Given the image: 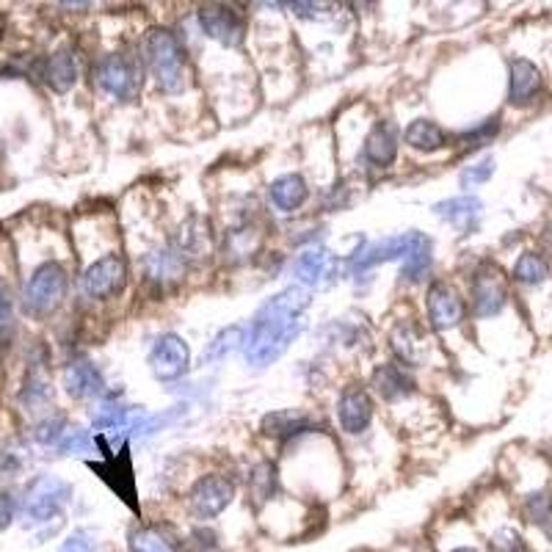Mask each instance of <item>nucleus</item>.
<instances>
[{
  "mask_svg": "<svg viewBox=\"0 0 552 552\" xmlns=\"http://www.w3.org/2000/svg\"><path fill=\"white\" fill-rule=\"evenodd\" d=\"M309 307V293L299 285L285 288L268 299L249 327L246 337V362L254 367H265L280 359L288 345L301 332V315Z\"/></svg>",
  "mask_w": 552,
  "mask_h": 552,
  "instance_id": "nucleus-1",
  "label": "nucleus"
},
{
  "mask_svg": "<svg viewBox=\"0 0 552 552\" xmlns=\"http://www.w3.org/2000/svg\"><path fill=\"white\" fill-rule=\"evenodd\" d=\"M144 61L166 95H177L189 83V67H186V51L177 41V36L166 28H152L144 39Z\"/></svg>",
  "mask_w": 552,
  "mask_h": 552,
  "instance_id": "nucleus-2",
  "label": "nucleus"
},
{
  "mask_svg": "<svg viewBox=\"0 0 552 552\" xmlns=\"http://www.w3.org/2000/svg\"><path fill=\"white\" fill-rule=\"evenodd\" d=\"M95 83L119 103L135 100L142 91V61L130 53H108L95 67Z\"/></svg>",
  "mask_w": 552,
  "mask_h": 552,
  "instance_id": "nucleus-3",
  "label": "nucleus"
},
{
  "mask_svg": "<svg viewBox=\"0 0 552 552\" xmlns=\"http://www.w3.org/2000/svg\"><path fill=\"white\" fill-rule=\"evenodd\" d=\"M67 296V271L59 262H44L33 271V276L25 285L23 307L28 315L44 317L61 307Z\"/></svg>",
  "mask_w": 552,
  "mask_h": 552,
  "instance_id": "nucleus-4",
  "label": "nucleus"
},
{
  "mask_svg": "<svg viewBox=\"0 0 552 552\" xmlns=\"http://www.w3.org/2000/svg\"><path fill=\"white\" fill-rule=\"evenodd\" d=\"M69 497H72V486L67 481L53 478V475L36 478L23 497V514L28 525H44V522L56 520Z\"/></svg>",
  "mask_w": 552,
  "mask_h": 552,
  "instance_id": "nucleus-5",
  "label": "nucleus"
},
{
  "mask_svg": "<svg viewBox=\"0 0 552 552\" xmlns=\"http://www.w3.org/2000/svg\"><path fill=\"white\" fill-rule=\"evenodd\" d=\"M127 285V262L122 254H106L91 262L80 276V293L91 301H106Z\"/></svg>",
  "mask_w": 552,
  "mask_h": 552,
  "instance_id": "nucleus-6",
  "label": "nucleus"
},
{
  "mask_svg": "<svg viewBox=\"0 0 552 552\" xmlns=\"http://www.w3.org/2000/svg\"><path fill=\"white\" fill-rule=\"evenodd\" d=\"M235 500V483L224 475H202L189 492V511L199 522L221 517Z\"/></svg>",
  "mask_w": 552,
  "mask_h": 552,
  "instance_id": "nucleus-7",
  "label": "nucleus"
},
{
  "mask_svg": "<svg viewBox=\"0 0 552 552\" xmlns=\"http://www.w3.org/2000/svg\"><path fill=\"white\" fill-rule=\"evenodd\" d=\"M505 301H509V285H505V276L500 273L497 265H481L473 273V285H470V307L473 315L478 317H492L497 315Z\"/></svg>",
  "mask_w": 552,
  "mask_h": 552,
  "instance_id": "nucleus-8",
  "label": "nucleus"
},
{
  "mask_svg": "<svg viewBox=\"0 0 552 552\" xmlns=\"http://www.w3.org/2000/svg\"><path fill=\"white\" fill-rule=\"evenodd\" d=\"M189 362H191L189 343L174 332L161 335L150 351V371L158 382H174L179 376H186Z\"/></svg>",
  "mask_w": 552,
  "mask_h": 552,
  "instance_id": "nucleus-9",
  "label": "nucleus"
},
{
  "mask_svg": "<svg viewBox=\"0 0 552 552\" xmlns=\"http://www.w3.org/2000/svg\"><path fill=\"white\" fill-rule=\"evenodd\" d=\"M199 25L202 31L216 39L224 48H238L246 33V20L235 6H224V4H207L199 9Z\"/></svg>",
  "mask_w": 552,
  "mask_h": 552,
  "instance_id": "nucleus-10",
  "label": "nucleus"
},
{
  "mask_svg": "<svg viewBox=\"0 0 552 552\" xmlns=\"http://www.w3.org/2000/svg\"><path fill=\"white\" fill-rule=\"evenodd\" d=\"M467 317V304L458 296V290L447 282H437L428 290V320L437 332H450L462 327Z\"/></svg>",
  "mask_w": 552,
  "mask_h": 552,
  "instance_id": "nucleus-11",
  "label": "nucleus"
},
{
  "mask_svg": "<svg viewBox=\"0 0 552 552\" xmlns=\"http://www.w3.org/2000/svg\"><path fill=\"white\" fill-rule=\"evenodd\" d=\"M127 552H186V538L166 522H138L127 533Z\"/></svg>",
  "mask_w": 552,
  "mask_h": 552,
  "instance_id": "nucleus-12",
  "label": "nucleus"
},
{
  "mask_svg": "<svg viewBox=\"0 0 552 552\" xmlns=\"http://www.w3.org/2000/svg\"><path fill=\"white\" fill-rule=\"evenodd\" d=\"M431 244L423 233H403V235H395V238H387V241H379L373 246H367L364 252H356V260H354V268L356 271H367L379 262H390V260H406L409 254H414L420 246Z\"/></svg>",
  "mask_w": 552,
  "mask_h": 552,
  "instance_id": "nucleus-13",
  "label": "nucleus"
},
{
  "mask_svg": "<svg viewBox=\"0 0 552 552\" xmlns=\"http://www.w3.org/2000/svg\"><path fill=\"white\" fill-rule=\"evenodd\" d=\"M390 345H392L398 362L409 364V367H420L431 351V340H428L426 329L420 324H414V320H400L390 335Z\"/></svg>",
  "mask_w": 552,
  "mask_h": 552,
  "instance_id": "nucleus-14",
  "label": "nucleus"
},
{
  "mask_svg": "<svg viewBox=\"0 0 552 552\" xmlns=\"http://www.w3.org/2000/svg\"><path fill=\"white\" fill-rule=\"evenodd\" d=\"M337 414H340V426L345 434H362L373 420V400L362 387L351 384L340 395Z\"/></svg>",
  "mask_w": 552,
  "mask_h": 552,
  "instance_id": "nucleus-15",
  "label": "nucleus"
},
{
  "mask_svg": "<svg viewBox=\"0 0 552 552\" xmlns=\"http://www.w3.org/2000/svg\"><path fill=\"white\" fill-rule=\"evenodd\" d=\"M362 158L376 169H387L398 158V127L392 122H376L362 144Z\"/></svg>",
  "mask_w": 552,
  "mask_h": 552,
  "instance_id": "nucleus-16",
  "label": "nucleus"
},
{
  "mask_svg": "<svg viewBox=\"0 0 552 552\" xmlns=\"http://www.w3.org/2000/svg\"><path fill=\"white\" fill-rule=\"evenodd\" d=\"M174 249L179 252L182 260H205L207 254H213V229L207 218H189L186 224L179 226Z\"/></svg>",
  "mask_w": 552,
  "mask_h": 552,
  "instance_id": "nucleus-17",
  "label": "nucleus"
},
{
  "mask_svg": "<svg viewBox=\"0 0 552 552\" xmlns=\"http://www.w3.org/2000/svg\"><path fill=\"white\" fill-rule=\"evenodd\" d=\"M144 273H147L150 285H155L158 290H166V288H174L182 280V273H186V260L179 257V252L174 246L161 249V252L147 254Z\"/></svg>",
  "mask_w": 552,
  "mask_h": 552,
  "instance_id": "nucleus-18",
  "label": "nucleus"
},
{
  "mask_svg": "<svg viewBox=\"0 0 552 552\" xmlns=\"http://www.w3.org/2000/svg\"><path fill=\"white\" fill-rule=\"evenodd\" d=\"M541 91V72L528 59H514L509 69V103L522 108L530 106Z\"/></svg>",
  "mask_w": 552,
  "mask_h": 552,
  "instance_id": "nucleus-19",
  "label": "nucleus"
},
{
  "mask_svg": "<svg viewBox=\"0 0 552 552\" xmlns=\"http://www.w3.org/2000/svg\"><path fill=\"white\" fill-rule=\"evenodd\" d=\"M371 384L376 390V395L387 403H395V400H403L414 392V382L411 376L403 371L398 362H384L379 364L373 376H371Z\"/></svg>",
  "mask_w": 552,
  "mask_h": 552,
  "instance_id": "nucleus-20",
  "label": "nucleus"
},
{
  "mask_svg": "<svg viewBox=\"0 0 552 552\" xmlns=\"http://www.w3.org/2000/svg\"><path fill=\"white\" fill-rule=\"evenodd\" d=\"M41 78H44V83H48L53 91H59V95L69 91V88L78 83V61H75V53H72L69 48H61V51H56L53 56H48V61H44V67H41Z\"/></svg>",
  "mask_w": 552,
  "mask_h": 552,
  "instance_id": "nucleus-21",
  "label": "nucleus"
},
{
  "mask_svg": "<svg viewBox=\"0 0 552 552\" xmlns=\"http://www.w3.org/2000/svg\"><path fill=\"white\" fill-rule=\"evenodd\" d=\"M64 387L72 398H95L103 392V373L97 371L95 364L80 359V362H72L67 367V373H64Z\"/></svg>",
  "mask_w": 552,
  "mask_h": 552,
  "instance_id": "nucleus-22",
  "label": "nucleus"
},
{
  "mask_svg": "<svg viewBox=\"0 0 552 552\" xmlns=\"http://www.w3.org/2000/svg\"><path fill=\"white\" fill-rule=\"evenodd\" d=\"M312 426H315V420L307 411H299V409H282V411H273V414H265L262 418V434L276 437V439L299 437V434L309 431Z\"/></svg>",
  "mask_w": 552,
  "mask_h": 552,
  "instance_id": "nucleus-23",
  "label": "nucleus"
},
{
  "mask_svg": "<svg viewBox=\"0 0 552 552\" xmlns=\"http://www.w3.org/2000/svg\"><path fill=\"white\" fill-rule=\"evenodd\" d=\"M268 194H271L273 207H280L282 213H293L307 202L309 189H307V179L301 174H282L271 182Z\"/></svg>",
  "mask_w": 552,
  "mask_h": 552,
  "instance_id": "nucleus-24",
  "label": "nucleus"
},
{
  "mask_svg": "<svg viewBox=\"0 0 552 552\" xmlns=\"http://www.w3.org/2000/svg\"><path fill=\"white\" fill-rule=\"evenodd\" d=\"M403 142L418 152H439L442 147H447V135L431 119H414L403 133Z\"/></svg>",
  "mask_w": 552,
  "mask_h": 552,
  "instance_id": "nucleus-25",
  "label": "nucleus"
},
{
  "mask_svg": "<svg viewBox=\"0 0 552 552\" xmlns=\"http://www.w3.org/2000/svg\"><path fill=\"white\" fill-rule=\"evenodd\" d=\"M262 246V233L257 226H252V224H244V226H238V229H233V233L226 235V244H224V257L229 260V262H244V260H249L257 249Z\"/></svg>",
  "mask_w": 552,
  "mask_h": 552,
  "instance_id": "nucleus-26",
  "label": "nucleus"
},
{
  "mask_svg": "<svg viewBox=\"0 0 552 552\" xmlns=\"http://www.w3.org/2000/svg\"><path fill=\"white\" fill-rule=\"evenodd\" d=\"M481 199L478 197H470V194H462V197H453V199H447V202H439L437 207H434V213L439 216V218H445V221H450V224H473L478 216H481Z\"/></svg>",
  "mask_w": 552,
  "mask_h": 552,
  "instance_id": "nucleus-27",
  "label": "nucleus"
},
{
  "mask_svg": "<svg viewBox=\"0 0 552 552\" xmlns=\"http://www.w3.org/2000/svg\"><path fill=\"white\" fill-rule=\"evenodd\" d=\"M276 483H280V478H276V467L271 462L254 465V470L249 473V500L254 509H262V505L276 494Z\"/></svg>",
  "mask_w": 552,
  "mask_h": 552,
  "instance_id": "nucleus-28",
  "label": "nucleus"
},
{
  "mask_svg": "<svg viewBox=\"0 0 552 552\" xmlns=\"http://www.w3.org/2000/svg\"><path fill=\"white\" fill-rule=\"evenodd\" d=\"M522 511H525V520L538 528L544 536L552 538V494L549 492H533L525 497V505H522Z\"/></svg>",
  "mask_w": 552,
  "mask_h": 552,
  "instance_id": "nucleus-29",
  "label": "nucleus"
},
{
  "mask_svg": "<svg viewBox=\"0 0 552 552\" xmlns=\"http://www.w3.org/2000/svg\"><path fill=\"white\" fill-rule=\"evenodd\" d=\"M547 276H549V262L538 252H525L514 265V280L520 285L536 288V285L547 282Z\"/></svg>",
  "mask_w": 552,
  "mask_h": 552,
  "instance_id": "nucleus-30",
  "label": "nucleus"
},
{
  "mask_svg": "<svg viewBox=\"0 0 552 552\" xmlns=\"http://www.w3.org/2000/svg\"><path fill=\"white\" fill-rule=\"evenodd\" d=\"M324 271H327V252L324 249H307L304 254L296 257V265H293V273L304 285H317Z\"/></svg>",
  "mask_w": 552,
  "mask_h": 552,
  "instance_id": "nucleus-31",
  "label": "nucleus"
},
{
  "mask_svg": "<svg viewBox=\"0 0 552 552\" xmlns=\"http://www.w3.org/2000/svg\"><path fill=\"white\" fill-rule=\"evenodd\" d=\"M497 130H500V116L483 119V122L475 124L473 130H465L462 135H458V147H462V152L478 150V147H483V144L492 142V138L497 135Z\"/></svg>",
  "mask_w": 552,
  "mask_h": 552,
  "instance_id": "nucleus-32",
  "label": "nucleus"
},
{
  "mask_svg": "<svg viewBox=\"0 0 552 552\" xmlns=\"http://www.w3.org/2000/svg\"><path fill=\"white\" fill-rule=\"evenodd\" d=\"M186 549L191 552H218L221 549V533L207 525V522H199L189 536H186Z\"/></svg>",
  "mask_w": 552,
  "mask_h": 552,
  "instance_id": "nucleus-33",
  "label": "nucleus"
},
{
  "mask_svg": "<svg viewBox=\"0 0 552 552\" xmlns=\"http://www.w3.org/2000/svg\"><path fill=\"white\" fill-rule=\"evenodd\" d=\"M238 343H244V329H241V327H229V329H224V332L210 343L205 359H207V362H218V359H224L229 351H235Z\"/></svg>",
  "mask_w": 552,
  "mask_h": 552,
  "instance_id": "nucleus-34",
  "label": "nucleus"
},
{
  "mask_svg": "<svg viewBox=\"0 0 552 552\" xmlns=\"http://www.w3.org/2000/svg\"><path fill=\"white\" fill-rule=\"evenodd\" d=\"M489 552H528L517 528H500L489 536Z\"/></svg>",
  "mask_w": 552,
  "mask_h": 552,
  "instance_id": "nucleus-35",
  "label": "nucleus"
},
{
  "mask_svg": "<svg viewBox=\"0 0 552 552\" xmlns=\"http://www.w3.org/2000/svg\"><path fill=\"white\" fill-rule=\"evenodd\" d=\"M28 406H39L51 398V382L44 379L39 371H31L28 379H25V387H23V395H20Z\"/></svg>",
  "mask_w": 552,
  "mask_h": 552,
  "instance_id": "nucleus-36",
  "label": "nucleus"
},
{
  "mask_svg": "<svg viewBox=\"0 0 552 552\" xmlns=\"http://www.w3.org/2000/svg\"><path fill=\"white\" fill-rule=\"evenodd\" d=\"M59 552H97V533L88 528H78L61 541Z\"/></svg>",
  "mask_w": 552,
  "mask_h": 552,
  "instance_id": "nucleus-37",
  "label": "nucleus"
},
{
  "mask_svg": "<svg viewBox=\"0 0 552 552\" xmlns=\"http://www.w3.org/2000/svg\"><path fill=\"white\" fill-rule=\"evenodd\" d=\"M492 174H494V158H483L462 171V189H478L492 179Z\"/></svg>",
  "mask_w": 552,
  "mask_h": 552,
  "instance_id": "nucleus-38",
  "label": "nucleus"
},
{
  "mask_svg": "<svg viewBox=\"0 0 552 552\" xmlns=\"http://www.w3.org/2000/svg\"><path fill=\"white\" fill-rule=\"evenodd\" d=\"M67 434V420L64 418H48V420H41L33 431L36 442L39 445H56L59 439H64Z\"/></svg>",
  "mask_w": 552,
  "mask_h": 552,
  "instance_id": "nucleus-39",
  "label": "nucleus"
},
{
  "mask_svg": "<svg viewBox=\"0 0 552 552\" xmlns=\"http://www.w3.org/2000/svg\"><path fill=\"white\" fill-rule=\"evenodd\" d=\"M91 447H95V439H91L88 431H83V428H72V431H67L64 439H61V453H69V455H75V453H88Z\"/></svg>",
  "mask_w": 552,
  "mask_h": 552,
  "instance_id": "nucleus-40",
  "label": "nucleus"
},
{
  "mask_svg": "<svg viewBox=\"0 0 552 552\" xmlns=\"http://www.w3.org/2000/svg\"><path fill=\"white\" fill-rule=\"evenodd\" d=\"M14 511H17V502L9 492H0V530H6L14 520Z\"/></svg>",
  "mask_w": 552,
  "mask_h": 552,
  "instance_id": "nucleus-41",
  "label": "nucleus"
},
{
  "mask_svg": "<svg viewBox=\"0 0 552 552\" xmlns=\"http://www.w3.org/2000/svg\"><path fill=\"white\" fill-rule=\"evenodd\" d=\"M12 309H14V299H12V290L9 285L0 280V324H6L12 317Z\"/></svg>",
  "mask_w": 552,
  "mask_h": 552,
  "instance_id": "nucleus-42",
  "label": "nucleus"
},
{
  "mask_svg": "<svg viewBox=\"0 0 552 552\" xmlns=\"http://www.w3.org/2000/svg\"><path fill=\"white\" fill-rule=\"evenodd\" d=\"M547 238H549V244H552V224L547 226Z\"/></svg>",
  "mask_w": 552,
  "mask_h": 552,
  "instance_id": "nucleus-43",
  "label": "nucleus"
},
{
  "mask_svg": "<svg viewBox=\"0 0 552 552\" xmlns=\"http://www.w3.org/2000/svg\"><path fill=\"white\" fill-rule=\"evenodd\" d=\"M0 359H4V340H0Z\"/></svg>",
  "mask_w": 552,
  "mask_h": 552,
  "instance_id": "nucleus-44",
  "label": "nucleus"
}]
</instances>
